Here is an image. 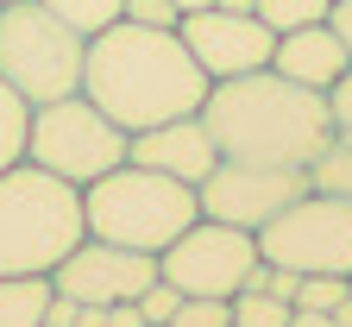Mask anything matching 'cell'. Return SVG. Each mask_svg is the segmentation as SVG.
I'll use <instances>...</instances> for the list:
<instances>
[{"label": "cell", "instance_id": "1", "mask_svg": "<svg viewBox=\"0 0 352 327\" xmlns=\"http://www.w3.org/2000/svg\"><path fill=\"white\" fill-rule=\"evenodd\" d=\"M82 95L95 101L113 126L145 132V126H164V120L201 114L208 76H201V63L189 57V44L176 38V32L113 19L107 32L88 38Z\"/></svg>", "mask_w": 352, "mask_h": 327}, {"label": "cell", "instance_id": "2", "mask_svg": "<svg viewBox=\"0 0 352 327\" xmlns=\"http://www.w3.org/2000/svg\"><path fill=\"white\" fill-rule=\"evenodd\" d=\"M201 120L214 132L220 158L239 164H277V170H308L315 151L333 138L327 95L302 88L277 70H252L233 82H208Z\"/></svg>", "mask_w": 352, "mask_h": 327}, {"label": "cell", "instance_id": "3", "mask_svg": "<svg viewBox=\"0 0 352 327\" xmlns=\"http://www.w3.org/2000/svg\"><path fill=\"white\" fill-rule=\"evenodd\" d=\"M88 240L82 189L38 164L0 170V277H51Z\"/></svg>", "mask_w": 352, "mask_h": 327}, {"label": "cell", "instance_id": "4", "mask_svg": "<svg viewBox=\"0 0 352 327\" xmlns=\"http://www.w3.org/2000/svg\"><path fill=\"white\" fill-rule=\"evenodd\" d=\"M82 220H88V240H107V246H132V252H164L176 233H189L201 220V202L189 182H176L164 170L145 164H120L107 176H95L82 189Z\"/></svg>", "mask_w": 352, "mask_h": 327}, {"label": "cell", "instance_id": "5", "mask_svg": "<svg viewBox=\"0 0 352 327\" xmlns=\"http://www.w3.org/2000/svg\"><path fill=\"white\" fill-rule=\"evenodd\" d=\"M82 57H88V38L63 25L51 7H38V0L0 7V82L32 107L82 95Z\"/></svg>", "mask_w": 352, "mask_h": 327}, {"label": "cell", "instance_id": "6", "mask_svg": "<svg viewBox=\"0 0 352 327\" xmlns=\"http://www.w3.org/2000/svg\"><path fill=\"white\" fill-rule=\"evenodd\" d=\"M126 145H132V132L113 126L88 95H63V101L32 107L25 164L51 170V176H63V182H76V189H88L95 176H107V170L126 164Z\"/></svg>", "mask_w": 352, "mask_h": 327}, {"label": "cell", "instance_id": "7", "mask_svg": "<svg viewBox=\"0 0 352 327\" xmlns=\"http://www.w3.org/2000/svg\"><path fill=\"white\" fill-rule=\"evenodd\" d=\"M258 258L264 264H283L296 277H352V202L308 189L296 196L277 220L258 226Z\"/></svg>", "mask_w": 352, "mask_h": 327}, {"label": "cell", "instance_id": "8", "mask_svg": "<svg viewBox=\"0 0 352 327\" xmlns=\"http://www.w3.org/2000/svg\"><path fill=\"white\" fill-rule=\"evenodd\" d=\"M252 271H258V233L227 226V220H208V214L157 252V277L176 284L183 296H220V302H233L252 284Z\"/></svg>", "mask_w": 352, "mask_h": 327}, {"label": "cell", "instance_id": "9", "mask_svg": "<svg viewBox=\"0 0 352 327\" xmlns=\"http://www.w3.org/2000/svg\"><path fill=\"white\" fill-rule=\"evenodd\" d=\"M296 196H308V170H277V164H239V158H220L201 182H195V202L208 220H227L258 233L264 220H277Z\"/></svg>", "mask_w": 352, "mask_h": 327}, {"label": "cell", "instance_id": "10", "mask_svg": "<svg viewBox=\"0 0 352 327\" xmlns=\"http://www.w3.org/2000/svg\"><path fill=\"white\" fill-rule=\"evenodd\" d=\"M176 38L189 44V57L201 63L208 82H233V76H252V70H271V51H277V32L258 13H227V7L183 13L176 19Z\"/></svg>", "mask_w": 352, "mask_h": 327}, {"label": "cell", "instance_id": "11", "mask_svg": "<svg viewBox=\"0 0 352 327\" xmlns=\"http://www.w3.org/2000/svg\"><path fill=\"white\" fill-rule=\"evenodd\" d=\"M57 296L69 302H139L151 284H157V258L151 252H132V246H107V240H82L57 271H51Z\"/></svg>", "mask_w": 352, "mask_h": 327}, {"label": "cell", "instance_id": "12", "mask_svg": "<svg viewBox=\"0 0 352 327\" xmlns=\"http://www.w3.org/2000/svg\"><path fill=\"white\" fill-rule=\"evenodd\" d=\"M132 164H145V170H164L176 182H195L220 164V145H214V132L201 114H183V120H164V126H145V132H132V145H126Z\"/></svg>", "mask_w": 352, "mask_h": 327}, {"label": "cell", "instance_id": "13", "mask_svg": "<svg viewBox=\"0 0 352 327\" xmlns=\"http://www.w3.org/2000/svg\"><path fill=\"white\" fill-rule=\"evenodd\" d=\"M271 70L302 82V88H315V95H327V88L352 70V51H346V38L315 19V25H302V32H277V51H271Z\"/></svg>", "mask_w": 352, "mask_h": 327}, {"label": "cell", "instance_id": "14", "mask_svg": "<svg viewBox=\"0 0 352 327\" xmlns=\"http://www.w3.org/2000/svg\"><path fill=\"white\" fill-rule=\"evenodd\" d=\"M57 284L51 277H0V327H44Z\"/></svg>", "mask_w": 352, "mask_h": 327}, {"label": "cell", "instance_id": "15", "mask_svg": "<svg viewBox=\"0 0 352 327\" xmlns=\"http://www.w3.org/2000/svg\"><path fill=\"white\" fill-rule=\"evenodd\" d=\"M308 189L352 202V138H346V132H333L327 145L315 151V164H308Z\"/></svg>", "mask_w": 352, "mask_h": 327}, {"label": "cell", "instance_id": "16", "mask_svg": "<svg viewBox=\"0 0 352 327\" xmlns=\"http://www.w3.org/2000/svg\"><path fill=\"white\" fill-rule=\"evenodd\" d=\"M25 132H32V101L0 82V170L25 164Z\"/></svg>", "mask_w": 352, "mask_h": 327}, {"label": "cell", "instance_id": "17", "mask_svg": "<svg viewBox=\"0 0 352 327\" xmlns=\"http://www.w3.org/2000/svg\"><path fill=\"white\" fill-rule=\"evenodd\" d=\"M38 7H51L63 25H76L82 38H95V32H107L126 13V0H38Z\"/></svg>", "mask_w": 352, "mask_h": 327}, {"label": "cell", "instance_id": "18", "mask_svg": "<svg viewBox=\"0 0 352 327\" xmlns=\"http://www.w3.org/2000/svg\"><path fill=\"white\" fill-rule=\"evenodd\" d=\"M252 13L271 25V32H302V25L327 19V13H333V0H258Z\"/></svg>", "mask_w": 352, "mask_h": 327}, {"label": "cell", "instance_id": "19", "mask_svg": "<svg viewBox=\"0 0 352 327\" xmlns=\"http://www.w3.org/2000/svg\"><path fill=\"white\" fill-rule=\"evenodd\" d=\"M233 327H289V302H277L271 290H239L233 296Z\"/></svg>", "mask_w": 352, "mask_h": 327}, {"label": "cell", "instance_id": "20", "mask_svg": "<svg viewBox=\"0 0 352 327\" xmlns=\"http://www.w3.org/2000/svg\"><path fill=\"white\" fill-rule=\"evenodd\" d=\"M346 296H352V277H327V271H315V277H302L296 308H321V315H333Z\"/></svg>", "mask_w": 352, "mask_h": 327}, {"label": "cell", "instance_id": "21", "mask_svg": "<svg viewBox=\"0 0 352 327\" xmlns=\"http://www.w3.org/2000/svg\"><path fill=\"white\" fill-rule=\"evenodd\" d=\"M170 327H233V302H220V296H183V308L170 315Z\"/></svg>", "mask_w": 352, "mask_h": 327}, {"label": "cell", "instance_id": "22", "mask_svg": "<svg viewBox=\"0 0 352 327\" xmlns=\"http://www.w3.org/2000/svg\"><path fill=\"white\" fill-rule=\"evenodd\" d=\"M176 308H183V290H176V284H164V277H157V284L139 296V315L151 321V327H170V315Z\"/></svg>", "mask_w": 352, "mask_h": 327}, {"label": "cell", "instance_id": "23", "mask_svg": "<svg viewBox=\"0 0 352 327\" xmlns=\"http://www.w3.org/2000/svg\"><path fill=\"white\" fill-rule=\"evenodd\" d=\"M120 19H132V25H157V32H176V0H126V13Z\"/></svg>", "mask_w": 352, "mask_h": 327}, {"label": "cell", "instance_id": "24", "mask_svg": "<svg viewBox=\"0 0 352 327\" xmlns=\"http://www.w3.org/2000/svg\"><path fill=\"white\" fill-rule=\"evenodd\" d=\"M327 114H333V132H346V138H352V70L327 88Z\"/></svg>", "mask_w": 352, "mask_h": 327}, {"label": "cell", "instance_id": "25", "mask_svg": "<svg viewBox=\"0 0 352 327\" xmlns=\"http://www.w3.org/2000/svg\"><path fill=\"white\" fill-rule=\"evenodd\" d=\"M107 327H145L139 302H107Z\"/></svg>", "mask_w": 352, "mask_h": 327}, {"label": "cell", "instance_id": "26", "mask_svg": "<svg viewBox=\"0 0 352 327\" xmlns=\"http://www.w3.org/2000/svg\"><path fill=\"white\" fill-rule=\"evenodd\" d=\"M327 25L346 38V51H352V0H333V13H327Z\"/></svg>", "mask_w": 352, "mask_h": 327}, {"label": "cell", "instance_id": "27", "mask_svg": "<svg viewBox=\"0 0 352 327\" xmlns=\"http://www.w3.org/2000/svg\"><path fill=\"white\" fill-rule=\"evenodd\" d=\"M69 327H107V308H95V302H76V321Z\"/></svg>", "mask_w": 352, "mask_h": 327}, {"label": "cell", "instance_id": "28", "mask_svg": "<svg viewBox=\"0 0 352 327\" xmlns=\"http://www.w3.org/2000/svg\"><path fill=\"white\" fill-rule=\"evenodd\" d=\"M289 327H333V315H321V308H289Z\"/></svg>", "mask_w": 352, "mask_h": 327}, {"label": "cell", "instance_id": "29", "mask_svg": "<svg viewBox=\"0 0 352 327\" xmlns=\"http://www.w3.org/2000/svg\"><path fill=\"white\" fill-rule=\"evenodd\" d=\"M214 7H227V13H252L258 0H214Z\"/></svg>", "mask_w": 352, "mask_h": 327}, {"label": "cell", "instance_id": "30", "mask_svg": "<svg viewBox=\"0 0 352 327\" xmlns=\"http://www.w3.org/2000/svg\"><path fill=\"white\" fill-rule=\"evenodd\" d=\"M214 0H176V13H208Z\"/></svg>", "mask_w": 352, "mask_h": 327}, {"label": "cell", "instance_id": "31", "mask_svg": "<svg viewBox=\"0 0 352 327\" xmlns=\"http://www.w3.org/2000/svg\"><path fill=\"white\" fill-rule=\"evenodd\" d=\"M0 7H7V0H0Z\"/></svg>", "mask_w": 352, "mask_h": 327}, {"label": "cell", "instance_id": "32", "mask_svg": "<svg viewBox=\"0 0 352 327\" xmlns=\"http://www.w3.org/2000/svg\"><path fill=\"white\" fill-rule=\"evenodd\" d=\"M145 327H151V321H145Z\"/></svg>", "mask_w": 352, "mask_h": 327}]
</instances>
